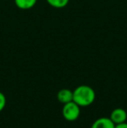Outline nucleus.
I'll return each mask as SVG.
<instances>
[{"label":"nucleus","instance_id":"obj_6","mask_svg":"<svg viewBox=\"0 0 127 128\" xmlns=\"http://www.w3.org/2000/svg\"><path fill=\"white\" fill-rule=\"evenodd\" d=\"M37 0H14L16 6L20 10H30L33 8Z\"/></svg>","mask_w":127,"mask_h":128},{"label":"nucleus","instance_id":"obj_5","mask_svg":"<svg viewBox=\"0 0 127 128\" xmlns=\"http://www.w3.org/2000/svg\"><path fill=\"white\" fill-rule=\"evenodd\" d=\"M57 98L63 104L73 101V91L69 89H61L57 94Z\"/></svg>","mask_w":127,"mask_h":128},{"label":"nucleus","instance_id":"obj_3","mask_svg":"<svg viewBox=\"0 0 127 128\" xmlns=\"http://www.w3.org/2000/svg\"><path fill=\"white\" fill-rule=\"evenodd\" d=\"M110 118L115 125L124 123L127 120V112L123 108H116L111 112Z\"/></svg>","mask_w":127,"mask_h":128},{"label":"nucleus","instance_id":"obj_4","mask_svg":"<svg viewBox=\"0 0 127 128\" xmlns=\"http://www.w3.org/2000/svg\"><path fill=\"white\" fill-rule=\"evenodd\" d=\"M91 128H115V124L112 121L110 118L102 117L96 120Z\"/></svg>","mask_w":127,"mask_h":128},{"label":"nucleus","instance_id":"obj_7","mask_svg":"<svg viewBox=\"0 0 127 128\" xmlns=\"http://www.w3.org/2000/svg\"><path fill=\"white\" fill-rule=\"evenodd\" d=\"M48 4L56 9H62L67 6L70 0H46Z\"/></svg>","mask_w":127,"mask_h":128},{"label":"nucleus","instance_id":"obj_1","mask_svg":"<svg viewBox=\"0 0 127 128\" xmlns=\"http://www.w3.org/2000/svg\"><path fill=\"white\" fill-rule=\"evenodd\" d=\"M96 98V93L93 88L86 84H82L75 88L73 91V101L78 106H89L94 102Z\"/></svg>","mask_w":127,"mask_h":128},{"label":"nucleus","instance_id":"obj_9","mask_svg":"<svg viewBox=\"0 0 127 128\" xmlns=\"http://www.w3.org/2000/svg\"><path fill=\"white\" fill-rule=\"evenodd\" d=\"M115 128H127V123L124 122V123H121V124H118V125H115Z\"/></svg>","mask_w":127,"mask_h":128},{"label":"nucleus","instance_id":"obj_8","mask_svg":"<svg viewBox=\"0 0 127 128\" xmlns=\"http://www.w3.org/2000/svg\"><path fill=\"white\" fill-rule=\"evenodd\" d=\"M5 106H6V98L4 94L0 92V112L4 109Z\"/></svg>","mask_w":127,"mask_h":128},{"label":"nucleus","instance_id":"obj_2","mask_svg":"<svg viewBox=\"0 0 127 128\" xmlns=\"http://www.w3.org/2000/svg\"><path fill=\"white\" fill-rule=\"evenodd\" d=\"M62 114L67 121H75L80 115V106L74 101H71L64 104Z\"/></svg>","mask_w":127,"mask_h":128}]
</instances>
